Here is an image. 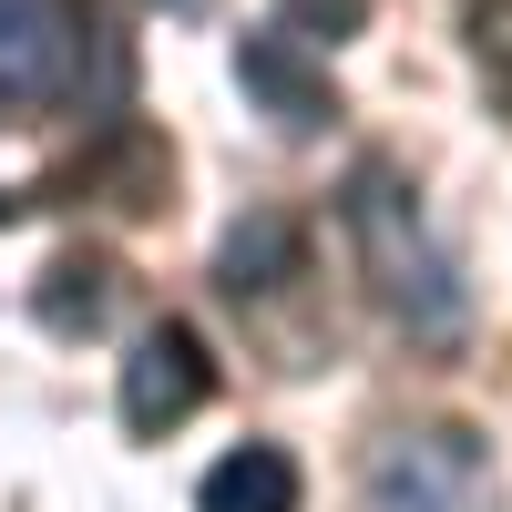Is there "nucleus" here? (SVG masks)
<instances>
[{
	"mask_svg": "<svg viewBox=\"0 0 512 512\" xmlns=\"http://www.w3.org/2000/svg\"><path fill=\"white\" fill-rule=\"evenodd\" d=\"M82 82V0H0V103H62Z\"/></svg>",
	"mask_w": 512,
	"mask_h": 512,
	"instance_id": "nucleus-4",
	"label": "nucleus"
},
{
	"mask_svg": "<svg viewBox=\"0 0 512 512\" xmlns=\"http://www.w3.org/2000/svg\"><path fill=\"white\" fill-rule=\"evenodd\" d=\"M472 41L492 72H512V0H472Z\"/></svg>",
	"mask_w": 512,
	"mask_h": 512,
	"instance_id": "nucleus-11",
	"label": "nucleus"
},
{
	"mask_svg": "<svg viewBox=\"0 0 512 512\" xmlns=\"http://www.w3.org/2000/svg\"><path fill=\"white\" fill-rule=\"evenodd\" d=\"M11 216H21V195H0V226H11Z\"/></svg>",
	"mask_w": 512,
	"mask_h": 512,
	"instance_id": "nucleus-12",
	"label": "nucleus"
},
{
	"mask_svg": "<svg viewBox=\"0 0 512 512\" xmlns=\"http://www.w3.org/2000/svg\"><path fill=\"white\" fill-rule=\"evenodd\" d=\"M359 512H502L492 441L472 420H410L379 431L359 461Z\"/></svg>",
	"mask_w": 512,
	"mask_h": 512,
	"instance_id": "nucleus-2",
	"label": "nucleus"
},
{
	"mask_svg": "<svg viewBox=\"0 0 512 512\" xmlns=\"http://www.w3.org/2000/svg\"><path fill=\"white\" fill-rule=\"evenodd\" d=\"M31 308H41V328H52V338L103 328V318H113V256H93V246L52 256V267H41V287H31Z\"/></svg>",
	"mask_w": 512,
	"mask_h": 512,
	"instance_id": "nucleus-8",
	"label": "nucleus"
},
{
	"mask_svg": "<svg viewBox=\"0 0 512 512\" xmlns=\"http://www.w3.org/2000/svg\"><path fill=\"white\" fill-rule=\"evenodd\" d=\"M195 512H297V461L277 441H236L216 472L195 482Z\"/></svg>",
	"mask_w": 512,
	"mask_h": 512,
	"instance_id": "nucleus-7",
	"label": "nucleus"
},
{
	"mask_svg": "<svg viewBox=\"0 0 512 512\" xmlns=\"http://www.w3.org/2000/svg\"><path fill=\"white\" fill-rule=\"evenodd\" d=\"M297 267H308V236H297L287 205H256V216H236L226 246H216V287H226V297H267V287H287Z\"/></svg>",
	"mask_w": 512,
	"mask_h": 512,
	"instance_id": "nucleus-6",
	"label": "nucleus"
},
{
	"mask_svg": "<svg viewBox=\"0 0 512 512\" xmlns=\"http://www.w3.org/2000/svg\"><path fill=\"white\" fill-rule=\"evenodd\" d=\"M205 390H216V359H205L195 318H154L134 338V359H123V431L134 441H164L175 420L205 410Z\"/></svg>",
	"mask_w": 512,
	"mask_h": 512,
	"instance_id": "nucleus-3",
	"label": "nucleus"
},
{
	"mask_svg": "<svg viewBox=\"0 0 512 512\" xmlns=\"http://www.w3.org/2000/svg\"><path fill=\"white\" fill-rule=\"evenodd\" d=\"M93 185H103L113 205H134V216H144V205H164V185H175V154H164L154 134H113V144L93 154Z\"/></svg>",
	"mask_w": 512,
	"mask_h": 512,
	"instance_id": "nucleus-9",
	"label": "nucleus"
},
{
	"mask_svg": "<svg viewBox=\"0 0 512 512\" xmlns=\"http://www.w3.org/2000/svg\"><path fill=\"white\" fill-rule=\"evenodd\" d=\"M236 82H246V103L267 113L277 134H318V123L338 113L328 62L308 52V31H287V21H267V31H246V41H236Z\"/></svg>",
	"mask_w": 512,
	"mask_h": 512,
	"instance_id": "nucleus-5",
	"label": "nucleus"
},
{
	"mask_svg": "<svg viewBox=\"0 0 512 512\" xmlns=\"http://www.w3.org/2000/svg\"><path fill=\"white\" fill-rule=\"evenodd\" d=\"M349 246L369 267V297L390 308L410 338H461V277H451V246L431 236V216L410 205V185L390 164H359L349 175Z\"/></svg>",
	"mask_w": 512,
	"mask_h": 512,
	"instance_id": "nucleus-1",
	"label": "nucleus"
},
{
	"mask_svg": "<svg viewBox=\"0 0 512 512\" xmlns=\"http://www.w3.org/2000/svg\"><path fill=\"white\" fill-rule=\"evenodd\" d=\"M287 11H297L287 31H308V41H349V31L369 21V0H287Z\"/></svg>",
	"mask_w": 512,
	"mask_h": 512,
	"instance_id": "nucleus-10",
	"label": "nucleus"
}]
</instances>
